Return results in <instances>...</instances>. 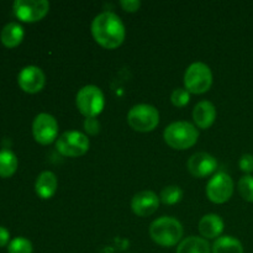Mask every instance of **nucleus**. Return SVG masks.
Returning a JSON list of instances; mask_svg holds the SVG:
<instances>
[{
  "instance_id": "nucleus-1",
  "label": "nucleus",
  "mask_w": 253,
  "mask_h": 253,
  "mask_svg": "<svg viewBox=\"0 0 253 253\" xmlns=\"http://www.w3.org/2000/svg\"><path fill=\"white\" fill-rule=\"evenodd\" d=\"M91 34L100 46L108 49L121 46L125 40V25L120 17L111 11H104L94 17L91 22Z\"/></svg>"
},
{
  "instance_id": "nucleus-2",
  "label": "nucleus",
  "mask_w": 253,
  "mask_h": 253,
  "mask_svg": "<svg viewBox=\"0 0 253 253\" xmlns=\"http://www.w3.org/2000/svg\"><path fill=\"white\" fill-rule=\"evenodd\" d=\"M150 236L162 247L175 246L183 237V226L174 217L162 216L151 224Z\"/></svg>"
},
{
  "instance_id": "nucleus-3",
  "label": "nucleus",
  "mask_w": 253,
  "mask_h": 253,
  "mask_svg": "<svg viewBox=\"0 0 253 253\" xmlns=\"http://www.w3.org/2000/svg\"><path fill=\"white\" fill-rule=\"evenodd\" d=\"M168 146L175 150H187L193 147L199 138V131L188 121H177L170 124L163 132Z\"/></svg>"
},
{
  "instance_id": "nucleus-4",
  "label": "nucleus",
  "mask_w": 253,
  "mask_h": 253,
  "mask_svg": "<svg viewBox=\"0 0 253 253\" xmlns=\"http://www.w3.org/2000/svg\"><path fill=\"white\" fill-rule=\"evenodd\" d=\"M77 108L85 118H96L105 105L103 91L96 85H85L78 91L76 98Z\"/></svg>"
},
{
  "instance_id": "nucleus-5",
  "label": "nucleus",
  "mask_w": 253,
  "mask_h": 253,
  "mask_svg": "<svg viewBox=\"0 0 253 253\" xmlns=\"http://www.w3.org/2000/svg\"><path fill=\"white\" fill-rule=\"evenodd\" d=\"M127 123L138 132H150L157 127L160 123V113L148 104H138L132 106L127 114Z\"/></svg>"
},
{
  "instance_id": "nucleus-6",
  "label": "nucleus",
  "mask_w": 253,
  "mask_h": 253,
  "mask_svg": "<svg viewBox=\"0 0 253 253\" xmlns=\"http://www.w3.org/2000/svg\"><path fill=\"white\" fill-rule=\"evenodd\" d=\"M212 84V73L209 66L203 62L190 64L184 74V85L189 93L203 94L210 89Z\"/></svg>"
},
{
  "instance_id": "nucleus-7",
  "label": "nucleus",
  "mask_w": 253,
  "mask_h": 253,
  "mask_svg": "<svg viewBox=\"0 0 253 253\" xmlns=\"http://www.w3.org/2000/svg\"><path fill=\"white\" fill-rule=\"evenodd\" d=\"M89 138L79 131H67L62 133L56 142V148L66 157H79L88 152Z\"/></svg>"
},
{
  "instance_id": "nucleus-8",
  "label": "nucleus",
  "mask_w": 253,
  "mask_h": 253,
  "mask_svg": "<svg viewBox=\"0 0 253 253\" xmlns=\"http://www.w3.org/2000/svg\"><path fill=\"white\" fill-rule=\"evenodd\" d=\"M234 193V182L225 172H217L207 185V195L215 204L229 202Z\"/></svg>"
},
{
  "instance_id": "nucleus-9",
  "label": "nucleus",
  "mask_w": 253,
  "mask_h": 253,
  "mask_svg": "<svg viewBox=\"0 0 253 253\" xmlns=\"http://www.w3.org/2000/svg\"><path fill=\"white\" fill-rule=\"evenodd\" d=\"M49 10L47 0H16L14 12L17 19L25 22H36L43 19Z\"/></svg>"
},
{
  "instance_id": "nucleus-10",
  "label": "nucleus",
  "mask_w": 253,
  "mask_h": 253,
  "mask_svg": "<svg viewBox=\"0 0 253 253\" xmlns=\"http://www.w3.org/2000/svg\"><path fill=\"white\" fill-rule=\"evenodd\" d=\"M32 133L35 140L41 145H49L57 138L58 124L52 115L46 113L39 114L32 124Z\"/></svg>"
},
{
  "instance_id": "nucleus-11",
  "label": "nucleus",
  "mask_w": 253,
  "mask_h": 253,
  "mask_svg": "<svg viewBox=\"0 0 253 253\" xmlns=\"http://www.w3.org/2000/svg\"><path fill=\"white\" fill-rule=\"evenodd\" d=\"M17 83L20 88L30 94L39 93L46 83V77L41 68L36 66H27L21 69L17 76Z\"/></svg>"
},
{
  "instance_id": "nucleus-12",
  "label": "nucleus",
  "mask_w": 253,
  "mask_h": 253,
  "mask_svg": "<svg viewBox=\"0 0 253 253\" xmlns=\"http://www.w3.org/2000/svg\"><path fill=\"white\" fill-rule=\"evenodd\" d=\"M187 167L193 177L204 178L216 170L217 162L209 153L197 152L188 160Z\"/></svg>"
},
{
  "instance_id": "nucleus-13",
  "label": "nucleus",
  "mask_w": 253,
  "mask_h": 253,
  "mask_svg": "<svg viewBox=\"0 0 253 253\" xmlns=\"http://www.w3.org/2000/svg\"><path fill=\"white\" fill-rule=\"evenodd\" d=\"M160 198L151 190H142V192L135 194L131 200V208L132 211L137 216H150L160 207Z\"/></svg>"
},
{
  "instance_id": "nucleus-14",
  "label": "nucleus",
  "mask_w": 253,
  "mask_h": 253,
  "mask_svg": "<svg viewBox=\"0 0 253 253\" xmlns=\"http://www.w3.org/2000/svg\"><path fill=\"white\" fill-rule=\"evenodd\" d=\"M193 119L198 127L207 130L214 124L215 119H216V108L214 106V104L208 100L200 101L193 110Z\"/></svg>"
},
{
  "instance_id": "nucleus-15",
  "label": "nucleus",
  "mask_w": 253,
  "mask_h": 253,
  "mask_svg": "<svg viewBox=\"0 0 253 253\" xmlns=\"http://www.w3.org/2000/svg\"><path fill=\"white\" fill-rule=\"evenodd\" d=\"M57 187H58V180L54 173L49 170H44L37 177L36 183H35V190L36 194L41 199H49L56 193Z\"/></svg>"
},
{
  "instance_id": "nucleus-16",
  "label": "nucleus",
  "mask_w": 253,
  "mask_h": 253,
  "mask_svg": "<svg viewBox=\"0 0 253 253\" xmlns=\"http://www.w3.org/2000/svg\"><path fill=\"white\" fill-rule=\"evenodd\" d=\"M224 221L216 214H208L199 221V231L205 239H219L224 231Z\"/></svg>"
},
{
  "instance_id": "nucleus-17",
  "label": "nucleus",
  "mask_w": 253,
  "mask_h": 253,
  "mask_svg": "<svg viewBox=\"0 0 253 253\" xmlns=\"http://www.w3.org/2000/svg\"><path fill=\"white\" fill-rule=\"evenodd\" d=\"M24 36L25 32L21 25L17 24V22H9L2 27L0 40H1L4 46L12 48V47H16L21 43Z\"/></svg>"
},
{
  "instance_id": "nucleus-18",
  "label": "nucleus",
  "mask_w": 253,
  "mask_h": 253,
  "mask_svg": "<svg viewBox=\"0 0 253 253\" xmlns=\"http://www.w3.org/2000/svg\"><path fill=\"white\" fill-rule=\"evenodd\" d=\"M210 245L205 239L190 236L183 240L175 253H210Z\"/></svg>"
},
{
  "instance_id": "nucleus-19",
  "label": "nucleus",
  "mask_w": 253,
  "mask_h": 253,
  "mask_svg": "<svg viewBox=\"0 0 253 253\" xmlns=\"http://www.w3.org/2000/svg\"><path fill=\"white\" fill-rule=\"evenodd\" d=\"M212 253H244V246L236 237L220 236L212 245Z\"/></svg>"
},
{
  "instance_id": "nucleus-20",
  "label": "nucleus",
  "mask_w": 253,
  "mask_h": 253,
  "mask_svg": "<svg viewBox=\"0 0 253 253\" xmlns=\"http://www.w3.org/2000/svg\"><path fill=\"white\" fill-rule=\"evenodd\" d=\"M17 158L10 150L0 151V177L9 178L16 172Z\"/></svg>"
},
{
  "instance_id": "nucleus-21",
  "label": "nucleus",
  "mask_w": 253,
  "mask_h": 253,
  "mask_svg": "<svg viewBox=\"0 0 253 253\" xmlns=\"http://www.w3.org/2000/svg\"><path fill=\"white\" fill-rule=\"evenodd\" d=\"M183 198V190L178 185H168L161 192L160 200L166 205H174Z\"/></svg>"
},
{
  "instance_id": "nucleus-22",
  "label": "nucleus",
  "mask_w": 253,
  "mask_h": 253,
  "mask_svg": "<svg viewBox=\"0 0 253 253\" xmlns=\"http://www.w3.org/2000/svg\"><path fill=\"white\" fill-rule=\"evenodd\" d=\"M239 192L241 197L244 198L246 202L253 203V177L252 175H245L239 180Z\"/></svg>"
},
{
  "instance_id": "nucleus-23",
  "label": "nucleus",
  "mask_w": 253,
  "mask_h": 253,
  "mask_svg": "<svg viewBox=\"0 0 253 253\" xmlns=\"http://www.w3.org/2000/svg\"><path fill=\"white\" fill-rule=\"evenodd\" d=\"M32 244L25 237H16L10 241L7 252L9 253H32Z\"/></svg>"
},
{
  "instance_id": "nucleus-24",
  "label": "nucleus",
  "mask_w": 253,
  "mask_h": 253,
  "mask_svg": "<svg viewBox=\"0 0 253 253\" xmlns=\"http://www.w3.org/2000/svg\"><path fill=\"white\" fill-rule=\"evenodd\" d=\"M170 100H172V104L174 106L183 108V106L189 103L190 94L185 88H177L173 90L172 95H170Z\"/></svg>"
},
{
  "instance_id": "nucleus-25",
  "label": "nucleus",
  "mask_w": 253,
  "mask_h": 253,
  "mask_svg": "<svg viewBox=\"0 0 253 253\" xmlns=\"http://www.w3.org/2000/svg\"><path fill=\"white\" fill-rule=\"evenodd\" d=\"M240 169L242 172H245L246 174H250V173L253 172V156L250 155V153H246V155H242V157L240 158L239 161Z\"/></svg>"
},
{
  "instance_id": "nucleus-26",
  "label": "nucleus",
  "mask_w": 253,
  "mask_h": 253,
  "mask_svg": "<svg viewBox=\"0 0 253 253\" xmlns=\"http://www.w3.org/2000/svg\"><path fill=\"white\" fill-rule=\"evenodd\" d=\"M84 130L89 135H96L100 132V123L96 120V118H86L84 120Z\"/></svg>"
},
{
  "instance_id": "nucleus-27",
  "label": "nucleus",
  "mask_w": 253,
  "mask_h": 253,
  "mask_svg": "<svg viewBox=\"0 0 253 253\" xmlns=\"http://www.w3.org/2000/svg\"><path fill=\"white\" fill-rule=\"evenodd\" d=\"M120 5L123 6L124 10L128 12H135L140 9L141 1L138 0H121Z\"/></svg>"
},
{
  "instance_id": "nucleus-28",
  "label": "nucleus",
  "mask_w": 253,
  "mask_h": 253,
  "mask_svg": "<svg viewBox=\"0 0 253 253\" xmlns=\"http://www.w3.org/2000/svg\"><path fill=\"white\" fill-rule=\"evenodd\" d=\"M10 234L4 226H0V247H4L9 244Z\"/></svg>"
}]
</instances>
